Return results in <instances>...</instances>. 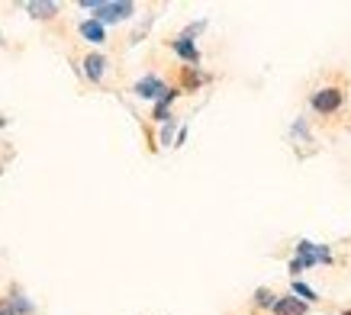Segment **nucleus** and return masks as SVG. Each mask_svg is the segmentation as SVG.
Listing matches in <instances>:
<instances>
[{"instance_id": "obj_1", "label": "nucleus", "mask_w": 351, "mask_h": 315, "mask_svg": "<svg viewBox=\"0 0 351 315\" xmlns=\"http://www.w3.org/2000/svg\"><path fill=\"white\" fill-rule=\"evenodd\" d=\"M316 264H332V254L326 244H313V242H300L297 244V257L290 261V273L297 277L300 270L306 267H316Z\"/></svg>"}, {"instance_id": "obj_2", "label": "nucleus", "mask_w": 351, "mask_h": 315, "mask_svg": "<svg viewBox=\"0 0 351 315\" xmlns=\"http://www.w3.org/2000/svg\"><path fill=\"white\" fill-rule=\"evenodd\" d=\"M129 16H136V3H129V0H107V3H97L94 10V20L100 26H107V23H123Z\"/></svg>"}, {"instance_id": "obj_3", "label": "nucleus", "mask_w": 351, "mask_h": 315, "mask_svg": "<svg viewBox=\"0 0 351 315\" xmlns=\"http://www.w3.org/2000/svg\"><path fill=\"white\" fill-rule=\"evenodd\" d=\"M341 90L339 87H322V90H316V94L309 97V106L316 110V113H339L341 106Z\"/></svg>"}, {"instance_id": "obj_4", "label": "nucleus", "mask_w": 351, "mask_h": 315, "mask_svg": "<svg viewBox=\"0 0 351 315\" xmlns=\"http://www.w3.org/2000/svg\"><path fill=\"white\" fill-rule=\"evenodd\" d=\"M132 94L142 97V100H161V97L168 94V84L161 81L158 74H145V77H138V81H136Z\"/></svg>"}, {"instance_id": "obj_5", "label": "nucleus", "mask_w": 351, "mask_h": 315, "mask_svg": "<svg viewBox=\"0 0 351 315\" xmlns=\"http://www.w3.org/2000/svg\"><path fill=\"white\" fill-rule=\"evenodd\" d=\"M81 64H84V77H87V81H94V84H100V81H104V74H107V58H104L100 52H90Z\"/></svg>"}, {"instance_id": "obj_6", "label": "nucleus", "mask_w": 351, "mask_h": 315, "mask_svg": "<svg viewBox=\"0 0 351 315\" xmlns=\"http://www.w3.org/2000/svg\"><path fill=\"white\" fill-rule=\"evenodd\" d=\"M271 312L274 315H306L309 305L303 303V299H297V296H277V303Z\"/></svg>"}, {"instance_id": "obj_7", "label": "nucleus", "mask_w": 351, "mask_h": 315, "mask_svg": "<svg viewBox=\"0 0 351 315\" xmlns=\"http://www.w3.org/2000/svg\"><path fill=\"white\" fill-rule=\"evenodd\" d=\"M58 10H62V7H58L55 0H29V3H26V13L36 16V20H52V16H58Z\"/></svg>"}, {"instance_id": "obj_8", "label": "nucleus", "mask_w": 351, "mask_h": 315, "mask_svg": "<svg viewBox=\"0 0 351 315\" xmlns=\"http://www.w3.org/2000/svg\"><path fill=\"white\" fill-rule=\"evenodd\" d=\"M171 49L181 55L187 64H200V49L193 45V39H187V36H178L174 42H171Z\"/></svg>"}, {"instance_id": "obj_9", "label": "nucleus", "mask_w": 351, "mask_h": 315, "mask_svg": "<svg viewBox=\"0 0 351 315\" xmlns=\"http://www.w3.org/2000/svg\"><path fill=\"white\" fill-rule=\"evenodd\" d=\"M77 29H81V36H84L87 42H94V45H104V42H107V29H104V26H100L94 16H90V20H84L81 26H77Z\"/></svg>"}, {"instance_id": "obj_10", "label": "nucleus", "mask_w": 351, "mask_h": 315, "mask_svg": "<svg viewBox=\"0 0 351 315\" xmlns=\"http://www.w3.org/2000/svg\"><path fill=\"white\" fill-rule=\"evenodd\" d=\"M7 303H10V309H13L16 315H32V312H36V305H32L29 299H26V296H23L20 290H16V286L10 290V296H7Z\"/></svg>"}, {"instance_id": "obj_11", "label": "nucleus", "mask_w": 351, "mask_h": 315, "mask_svg": "<svg viewBox=\"0 0 351 315\" xmlns=\"http://www.w3.org/2000/svg\"><path fill=\"white\" fill-rule=\"evenodd\" d=\"M174 97H178V90L168 87V94L161 97V100H155V119H158V123H168L171 119V103H174Z\"/></svg>"}, {"instance_id": "obj_12", "label": "nucleus", "mask_w": 351, "mask_h": 315, "mask_svg": "<svg viewBox=\"0 0 351 315\" xmlns=\"http://www.w3.org/2000/svg\"><path fill=\"white\" fill-rule=\"evenodd\" d=\"M274 303H277V296L271 293V290H265V286L255 290V305L258 309H274Z\"/></svg>"}, {"instance_id": "obj_13", "label": "nucleus", "mask_w": 351, "mask_h": 315, "mask_svg": "<svg viewBox=\"0 0 351 315\" xmlns=\"http://www.w3.org/2000/svg\"><path fill=\"white\" fill-rule=\"evenodd\" d=\"M293 296H297V299H303V303H313V299H316V290H313V286H306V284H300V280H293Z\"/></svg>"}, {"instance_id": "obj_14", "label": "nucleus", "mask_w": 351, "mask_h": 315, "mask_svg": "<svg viewBox=\"0 0 351 315\" xmlns=\"http://www.w3.org/2000/svg\"><path fill=\"white\" fill-rule=\"evenodd\" d=\"M171 142H174V119H168L161 129V145H171Z\"/></svg>"}, {"instance_id": "obj_15", "label": "nucleus", "mask_w": 351, "mask_h": 315, "mask_svg": "<svg viewBox=\"0 0 351 315\" xmlns=\"http://www.w3.org/2000/svg\"><path fill=\"white\" fill-rule=\"evenodd\" d=\"M203 81H206V74H197V71H187V77H184V84L191 87V90L193 87H200Z\"/></svg>"}, {"instance_id": "obj_16", "label": "nucleus", "mask_w": 351, "mask_h": 315, "mask_svg": "<svg viewBox=\"0 0 351 315\" xmlns=\"http://www.w3.org/2000/svg\"><path fill=\"white\" fill-rule=\"evenodd\" d=\"M0 315H16V312L10 309V303H7V299H0Z\"/></svg>"}, {"instance_id": "obj_17", "label": "nucleus", "mask_w": 351, "mask_h": 315, "mask_svg": "<svg viewBox=\"0 0 351 315\" xmlns=\"http://www.w3.org/2000/svg\"><path fill=\"white\" fill-rule=\"evenodd\" d=\"M3 126H7V116H0V129H3Z\"/></svg>"}, {"instance_id": "obj_18", "label": "nucleus", "mask_w": 351, "mask_h": 315, "mask_svg": "<svg viewBox=\"0 0 351 315\" xmlns=\"http://www.w3.org/2000/svg\"><path fill=\"white\" fill-rule=\"evenodd\" d=\"M341 315H351V309H348V312H341Z\"/></svg>"}, {"instance_id": "obj_19", "label": "nucleus", "mask_w": 351, "mask_h": 315, "mask_svg": "<svg viewBox=\"0 0 351 315\" xmlns=\"http://www.w3.org/2000/svg\"><path fill=\"white\" fill-rule=\"evenodd\" d=\"M0 42H3V36H0Z\"/></svg>"}]
</instances>
